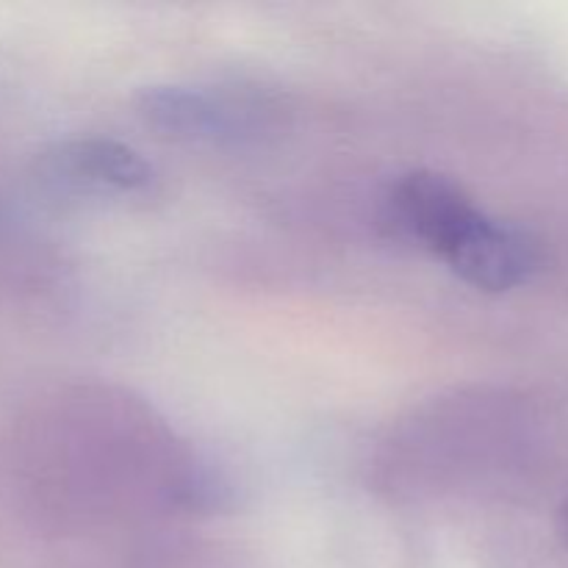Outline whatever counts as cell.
Here are the masks:
<instances>
[{
    "instance_id": "1",
    "label": "cell",
    "mask_w": 568,
    "mask_h": 568,
    "mask_svg": "<svg viewBox=\"0 0 568 568\" xmlns=\"http://www.w3.org/2000/svg\"><path fill=\"white\" fill-rule=\"evenodd\" d=\"M133 105L150 128L186 142H250L277 120V105L250 89L153 83L136 94Z\"/></svg>"
},
{
    "instance_id": "2",
    "label": "cell",
    "mask_w": 568,
    "mask_h": 568,
    "mask_svg": "<svg viewBox=\"0 0 568 568\" xmlns=\"http://www.w3.org/2000/svg\"><path fill=\"white\" fill-rule=\"evenodd\" d=\"M37 181L64 200H139L159 186L153 164L114 139H64L37 159Z\"/></svg>"
},
{
    "instance_id": "3",
    "label": "cell",
    "mask_w": 568,
    "mask_h": 568,
    "mask_svg": "<svg viewBox=\"0 0 568 568\" xmlns=\"http://www.w3.org/2000/svg\"><path fill=\"white\" fill-rule=\"evenodd\" d=\"M480 214L464 189L447 175L416 170L399 175L383 197V227L399 242L444 258L455 239Z\"/></svg>"
},
{
    "instance_id": "4",
    "label": "cell",
    "mask_w": 568,
    "mask_h": 568,
    "mask_svg": "<svg viewBox=\"0 0 568 568\" xmlns=\"http://www.w3.org/2000/svg\"><path fill=\"white\" fill-rule=\"evenodd\" d=\"M442 261L480 292H510L536 275L541 253L530 233L480 211Z\"/></svg>"
},
{
    "instance_id": "5",
    "label": "cell",
    "mask_w": 568,
    "mask_h": 568,
    "mask_svg": "<svg viewBox=\"0 0 568 568\" xmlns=\"http://www.w3.org/2000/svg\"><path fill=\"white\" fill-rule=\"evenodd\" d=\"M560 530H564V538L568 541V503L564 505V510H560Z\"/></svg>"
}]
</instances>
